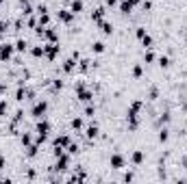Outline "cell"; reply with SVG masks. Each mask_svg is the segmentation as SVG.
<instances>
[{
	"mask_svg": "<svg viewBox=\"0 0 187 184\" xmlns=\"http://www.w3.org/2000/svg\"><path fill=\"white\" fill-rule=\"evenodd\" d=\"M48 130H50V124H48V121H39V124H37V132H39V136H37V143H41V141L48 136Z\"/></svg>",
	"mask_w": 187,
	"mask_h": 184,
	"instance_id": "cell-1",
	"label": "cell"
},
{
	"mask_svg": "<svg viewBox=\"0 0 187 184\" xmlns=\"http://www.w3.org/2000/svg\"><path fill=\"white\" fill-rule=\"evenodd\" d=\"M46 108H48V104H46V102H39V104H35V108H33V115H35V117H44Z\"/></svg>",
	"mask_w": 187,
	"mask_h": 184,
	"instance_id": "cell-2",
	"label": "cell"
},
{
	"mask_svg": "<svg viewBox=\"0 0 187 184\" xmlns=\"http://www.w3.org/2000/svg\"><path fill=\"white\" fill-rule=\"evenodd\" d=\"M111 167H113V169H122L124 167V158L120 154H113L111 156Z\"/></svg>",
	"mask_w": 187,
	"mask_h": 184,
	"instance_id": "cell-3",
	"label": "cell"
},
{
	"mask_svg": "<svg viewBox=\"0 0 187 184\" xmlns=\"http://www.w3.org/2000/svg\"><path fill=\"white\" fill-rule=\"evenodd\" d=\"M68 156H65V154H59V163H57V167H54V169H57V171H65V169H68Z\"/></svg>",
	"mask_w": 187,
	"mask_h": 184,
	"instance_id": "cell-4",
	"label": "cell"
},
{
	"mask_svg": "<svg viewBox=\"0 0 187 184\" xmlns=\"http://www.w3.org/2000/svg\"><path fill=\"white\" fill-rule=\"evenodd\" d=\"M137 37L142 39V44H144V46H150V44H152V39H150L146 33H144V28H139V30H137Z\"/></svg>",
	"mask_w": 187,
	"mask_h": 184,
	"instance_id": "cell-5",
	"label": "cell"
},
{
	"mask_svg": "<svg viewBox=\"0 0 187 184\" xmlns=\"http://www.w3.org/2000/svg\"><path fill=\"white\" fill-rule=\"evenodd\" d=\"M11 46H2V50H0V58H9L11 56Z\"/></svg>",
	"mask_w": 187,
	"mask_h": 184,
	"instance_id": "cell-6",
	"label": "cell"
},
{
	"mask_svg": "<svg viewBox=\"0 0 187 184\" xmlns=\"http://www.w3.org/2000/svg\"><path fill=\"white\" fill-rule=\"evenodd\" d=\"M96 134H98V128H96V124H94V126L87 128V136H89V139H94Z\"/></svg>",
	"mask_w": 187,
	"mask_h": 184,
	"instance_id": "cell-7",
	"label": "cell"
},
{
	"mask_svg": "<svg viewBox=\"0 0 187 184\" xmlns=\"http://www.w3.org/2000/svg\"><path fill=\"white\" fill-rule=\"evenodd\" d=\"M142 160H144V154H142V152H135V154H133V163H135V165H139Z\"/></svg>",
	"mask_w": 187,
	"mask_h": 184,
	"instance_id": "cell-8",
	"label": "cell"
},
{
	"mask_svg": "<svg viewBox=\"0 0 187 184\" xmlns=\"http://www.w3.org/2000/svg\"><path fill=\"white\" fill-rule=\"evenodd\" d=\"M81 9H83V2H81V0H76V2L72 5V13H79Z\"/></svg>",
	"mask_w": 187,
	"mask_h": 184,
	"instance_id": "cell-9",
	"label": "cell"
},
{
	"mask_svg": "<svg viewBox=\"0 0 187 184\" xmlns=\"http://www.w3.org/2000/svg\"><path fill=\"white\" fill-rule=\"evenodd\" d=\"M100 26H102V33H111V30H113V26H111V24H109V22H102V24H100Z\"/></svg>",
	"mask_w": 187,
	"mask_h": 184,
	"instance_id": "cell-10",
	"label": "cell"
},
{
	"mask_svg": "<svg viewBox=\"0 0 187 184\" xmlns=\"http://www.w3.org/2000/svg\"><path fill=\"white\" fill-rule=\"evenodd\" d=\"M72 128H76V130H79V128H83V119H79V117H76V119H72Z\"/></svg>",
	"mask_w": 187,
	"mask_h": 184,
	"instance_id": "cell-11",
	"label": "cell"
},
{
	"mask_svg": "<svg viewBox=\"0 0 187 184\" xmlns=\"http://www.w3.org/2000/svg\"><path fill=\"white\" fill-rule=\"evenodd\" d=\"M63 69H65V72H72V69H74V61H72V58H70V61H65Z\"/></svg>",
	"mask_w": 187,
	"mask_h": 184,
	"instance_id": "cell-12",
	"label": "cell"
},
{
	"mask_svg": "<svg viewBox=\"0 0 187 184\" xmlns=\"http://www.w3.org/2000/svg\"><path fill=\"white\" fill-rule=\"evenodd\" d=\"M159 65H161V67H167V65H170V58H167V56H161V58H159Z\"/></svg>",
	"mask_w": 187,
	"mask_h": 184,
	"instance_id": "cell-13",
	"label": "cell"
},
{
	"mask_svg": "<svg viewBox=\"0 0 187 184\" xmlns=\"http://www.w3.org/2000/svg\"><path fill=\"white\" fill-rule=\"evenodd\" d=\"M59 17L63 19V22H70V19H72V15H70V13H65V11H61V13H59Z\"/></svg>",
	"mask_w": 187,
	"mask_h": 184,
	"instance_id": "cell-14",
	"label": "cell"
},
{
	"mask_svg": "<svg viewBox=\"0 0 187 184\" xmlns=\"http://www.w3.org/2000/svg\"><path fill=\"white\" fill-rule=\"evenodd\" d=\"M94 50H96V52H102V50H104V44H102V41H98V44H94Z\"/></svg>",
	"mask_w": 187,
	"mask_h": 184,
	"instance_id": "cell-15",
	"label": "cell"
},
{
	"mask_svg": "<svg viewBox=\"0 0 187 184\" xmlns=\"http://www.w3.org/2000/svg\"><path fill=\"white\" fill-rule=\"evenodd\" d=\"M104 15V9H96V13H94V19H100Z\"/></svg>",
	"mask_w": 187,
	"mask_h": 184,
	"instance_id": "cell-16",
	"label": "cell"
},
{
	"mask_svg": "<svg viewBox=\"0 0 187 184\" xmlns=\"http://www.w3.org/2000/svg\"><path fill=\"white\" fill-rule=\"evenodd\" d=\"M28 156H35L37 154V145H28V152H26Z\"/></svg>",
	"mask_w": 187,
	"mask_h": 184,
	"instance_id": "cell-17",
	"label": "cell"
},
{
	"mask_svg": "<svg viewBox=\"0 0 187 184\" xmlns=\"http://www.w3.org/2000/svg\"><path fill=\"white\" fill-rule=\"evenodd\" d=\"M159 141H161V143H163V141H167V130H165V128H163L161 134H159Z\"/></svg>",
	"mask_w": 187,
	"mask_h": 184,
	"instance_id": "cell-18",
	"label": "cell"
},
{
	"mask_svg": "<svg viewBox=\"0 0 187 184\" xmlns=\"http://www.w3.org/2000/svg\"><path fill=\"white\" fill-rule=\"evenodd\" d=\"M22 143H24V145H28V143H30V136L24 134V136H22Z\"/></svg>",
	"mask_w": 187,
	"mask_h": 184,
	"instance_id": "cell-19",
	"label": "cell"
},
{
	"mask_svg": "<svg viewBox=\"0 0 187 184\" xmlns=\"http://www.w3.org/2000/svg\"><path fill=\"white\" fill-rule=\"evenodd\" d=\"M79 152V145H70V154H76Z\"/></svg>",
	"mask_w": 187,
	"mask_h": 184,
	"instance_id": "cell-20",
	"label": "cell"
},
{
	"mask_svg": "<svg viewBox=\"0 0 187 184\" xmlns=\"http://www.w3.org/2000/svg\"><path fill=\"white\" fill-rule=\"evenodd\" d=\"M24 48H26V44H24V41L20 39V41H18V50H24Z\"/></svg>",
	"mask_w": 187,
	"mask_h": 184,
	"instance_id": "cell-21",
	"label": "cell"
},
{
	"mask_svg": "<svg viewBox=\"0 0 187 184\" xmlns=\"http://www.w3.org/2000/svg\"><path fill=\"white\" fill-rule=\"evenodd\" d=\"M5 108H7V102H0V115L5 113Z\"/></svg>",
	"mask_w": 187,
	"mask_h": 184,
	"instance_id": "cell-22",
	"label": "cell"
},
{
	"mask_svg": "<svg viewBox=\"0 0 187 184\" xmlns=\"http://www.w3.org/2000/svg\"><path fill=\"white\" fill-rule=\"evenodd\" d=\"M2 167H5V158H0V169H2Z\"/></svg>",
	"mask_w": 187,
	"mask_h": 184,
	"instance_id": "cell-23",
	"label": "cell"
},
{
	"mask_svg": "<svg viewBox=\"0 0 187 184\" xmlns=\"http://www.w3.org/2000/svg\"><path fill=\"white\" fill-rule=\"evenodd\" d=\"M107 2H109V5H113V2H115V0H107Z\"/></svg>",
	"mask_w": 187,
	"mask_h": 184,
	"instance_id": "cell-24",
	"label": "cell"
}]
</instances>
